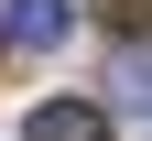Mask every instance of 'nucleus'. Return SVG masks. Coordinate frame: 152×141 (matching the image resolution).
Masks as SVG:
<instances>
[{
	"mask_svg": "<svg viewBox=\"0 0 152 141\" xmlns=\"http://www.w3.org/2000/svg\"><path fill=\"white\" fill-rule=\"evenodd\" d=\"M65 22H76L65 0H11V11H0V33H11V44H33V54H44V44H65Z\"/></svg>",
	"mask_w": 152,
	"mask_h": 141,
	"instance_id": "f03ea898",
	"label": "nucleus"
},
{
	"mask_svg": "<svg viewBox=\"0 0 152 141\" xmlns=\"http://www.w3.org/2000/svg\"><path fill=\"white\" fill-rule=\"evenodd\" d=\"M120 98H130V109H152V54H130V65H120Z\"/></svg>",
	"mask_w": 152,
	"mask_h": 141,
	"instance_id": "7ed1b4c3",
	"label": "nucleus"
},
{
	"mask_svg": "<svg viewBox=\"0 0 152 141\" xmlns=\"http://www.w3.org/2000/svg\"><path fill=\"white\" fill-rule=\"evenodd\" d=\"M98 11H109V22H152V0H98Z\"/></svg>",
	"mask_w": 152,
	"mask_h": 141,
	"instance_id": "20e7f679",
	"label": "nucleus"
},
{
	"mask_svg": "<svg viewBox=\"0 0 152 141\" xmlns=\"http://www.w3.org/2000/svg\"><path fill=\"white\" fill-rule=\"evenodd\" d=\"M22 141H109V109L98 98H44V109L22 119Z\"/></svg>",
	"mask_w": 152,
	"mask_h": 141,
	"instance_id": "f257e3e1",
	"label": "nucleus"
}]
</instances>
